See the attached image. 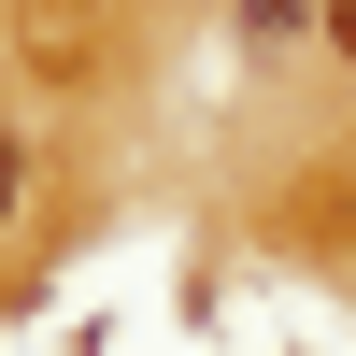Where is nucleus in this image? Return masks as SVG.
<instances>
[{"instance_id":"f03ea898","label":"nucleus","mask_w":356,"mask_h":356,"mask_svg":"<svg viewBox=\"0 0 356 356\" xmlns=\"http://www.w3.org/2000/svg\"><path fill=\"white\" fill-rule=\"evenodd\" d=\"M328 43H342V57H356V0H328Z\"/></svg>"},{"instance_id":"f257e3e1","label":"nucleus","mask_w":356,"mask_h":356,"mask_svg":"<svg viewBox=\"0 0 356 356\" xmlns=\"http://www.w3.org/2000/svg\"><path fill=\"white\" fill-rule=\"evenodd\" d=\"M15 171H29V143H15V129H0V214H15Z\"/></svg>"}]
</instances>
